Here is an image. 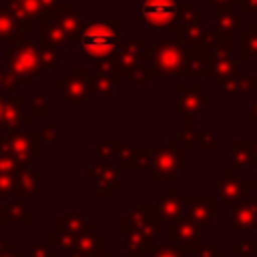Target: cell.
Listing matches in <instances>:
<instances>
[{
    "label": "cell",
    "instance_id": "obj_27",
    "mask_svg": "<svg viewBox=\"0 0 257 257\" xmlns=\"http://www.w3.org/2000/svg\"><path fill=\"white\" fill-rule=\"evenodd\" d=\"M147 251H149V257H185V253L169 241L167 243H153Z\"/></svg>",
    "mask_w": 257,
    "mask_h": 257
},
{
    "label": "cell",
    "instance_id": "obj_4",
    "mask_svg": "<svg viewBox=\"0 0 257 257\" xmlns=\"http://www.w3.org/2000/svg\"><path fill=\"white\" fill-rule=\"evenodd\" d=\"M169 243H173L177 249L185 251H197L203 243V227L191 217H183L177 223L169 225Z\"/></svg>",
    "mask_w": 257,
    "mask_h": 257
},
{
    "label": "cell",
    "instance_id": "obj_43",
    "mask_svg": "<svg viewBox=\"0 0 257 257\" xmlns=\"http://www.w3.org/2000/svg\"><path fill=\"white\" fill-rule=\"evenodd\" d=\"M253 169H255V179H253V183H257V163L253 165Z\"/></svg>",
    "mask_w": 257,
    "mask_h": 257
},
{
    "label": "cell",
    "instance_id": "obj_45",
    "mask_svg": "<svg viewBox=\"0 0 257 257\" xmlns=\"http://www.w3.org/2000/svg\"><path fill=\"white\" fill-rule=\"evenodd\" d=\"M253 153H255V157H257V143L253 145Z\"/></svg>",
    "mask_w": 257,
    "mask_h": 257
},
{
    "label": "cell",
    "instance_id": "obj_20",
    "mask_svg": "<svg viewBox=\"0 0 257 257\" xmlns=\"http://www.w3.org/2000/svg\"><path fill=\"white\" fill-rule=\"evenodd\" d=\"M20 20L12 14V12H4L0 10V40H6V38H18L20 34Z\"/></svg>",
    "mask_w": 257,
    "mask_h": 257
},
{
    "label": "cell",
    "instance_id": "obj_21",
    "mask_svg": "<svg viewBox=\"0 0 257 257\" xmlns=\"http://www.w3.org/2000/svg\"><path fill=\"white\" fill-rule=\"evenodd\" d=\"M116 66H118V70L124 72V74H128L133 68L139 66V42H137V44H128V46L120 52V56L116 58Z\"/></svg>",
    "mask_w": 257,
    "mask_h": 257
},
{
    "label": "cell",
    "instance_id": "obj_16",
    "mask_svg": "<svg viewBox=\"0 0 257 257\" xmlns=\"http://www.w3.org/2000/svg\"><path fill=\"white\" fill-rule=\"evenodd\" d=\"M179 108L187 114L201 112L203 110V88H181L179 90Z\"/></svg>",
    "mask_w": 257,
    "mask_h": 257
},
{
    "label": "cell",
    "instance_id": "obj_22",
    "mask_svg": "<svg viewBox=\"0 0 257 257\" xmlns=\"http://www.w3.org/2000/svg\"><path fill=\"white\" fill-rule=\"evenodd\" d=\"M18 185L22 195H34L40 187V175L30 169H20L18 171Z\"/></svg>",
    "mask_w": 257,
    "mask_h": 257
},
{
    "label": "cell",
    "instance_id": "obj_11",
    "mask_svg": "<svg viewBox=\"0 0 257 257\" xmlns=\"http://www.w3.org/2000/svg\"><path fill=\"white\" fill-rule=\"evenodd\" d=\"M2 151H6L10 157H14L20 165H28L36 157L34 137H30V135H12L2 145Z\"/></svg>",
    "mask_w": 257,
    "mask_h": 257
},
{
    "label": "cell",
    "instance_id": "obj_41",
    "mask_svg": "<svg viewBox=\"0 0 257 257\" xmlns=\"http://www.w3.org/2000/svg\"><path fill=\"white\" fill-rule=\"evenodd\" d=\"M223 6H229V4H233V2H239V0H219Z\"/></svg>",
    "mask_w": 257,
    "mask_h": 257
},
{
    "label": "cell",
    "instance_id": "obj_25",
    "mask_svg": "<svg viewBox=\"0 0 257 257\" xmlns=\"http://www.w3.org/2000/svg\"><path fill=\"white\" fill-rule=\"evenodd\" d=\"M215 68H217V74H215V84L219 82V84H227L229 80H233V76L237 74V62L235 60H229L227 56L223 58V60H217V64H215Z\"/></svg>",
    "mask_w": 257,
    "mask_h": 257
},
{
    "label": "cell",
    "instance_id": "obj_8",
    "mask_svg": "<svg viewBox=\"0 0 257 257\" xmlns=\"http://www.w3.org/2000/svg\"><path fill=\"white\" fill-rule=\"evenodd\" d=\"M183 153L177 151L175 145H165L161 147L159 155H153V161L149 163V171H151V177H175L177 169L181 167V161H183Z\"/></svg>",
    "mask_w": 257,
    "mask_h": 257
},
{
    "label": "cell",
    "instance_id": "obj_35",
    "mask_svg": "<svg viewBox=\"0 0 257 257\" xmlns=\"http://www.w3.org/2000/svg\"><path fill=\"white\" fill-rule=\"evenodd\" d=\"M195 255H197V257H223L221 251H217L213 245H207V243H203V245L195 251Z\"/></svg>",
    "mask_w": 257,
    "mask_h": 257
},
{
    "label": "cell",
    "instance_id": "obj_32",
    "mask_svg": "<svg viewBox=\"0 0 257 257\" xmlns=\"http://www.w3.org/2000/svg\"><path fill=\"white\" fill-rule=\"evenodd\" d=\"M28 257H58V251L50 247V241H46V243H34Z\"/></svg>",
    "mask_w": 257,
    "mask_h": 257
},
{
    "label": "cell",
    "instance_id": "obj_15",
    "mask_svg": "<svg viewBox=\"0 0 257 257\" xmlns=\"http://www.w3.org/2000/svg\"><path fill=\"white\" fill-rule=\"evenodd\" d=\"M185 207L189 209V217L195 219L197 223H201V225L213 223V197H205V199L187 197Z\"/></svg>",
    "mask_w": 257,
    "mask_h": 257
},
{
    "label": "cell",
    "instance_id": "obj_42",
    "mask_svg": "<svg viewBox=\"0 0 257 257\" xmlns=\"http://www.w3.org/2000/svg\"><path fill=\"white\" fill-rule=\"evenodd\" d=\"M100 257H114V255H112L110 251H102V253H100Z\"/></svg>",
    "mask_w": 257,
    "mask_h": 257
},
{
    "label": "cell",
    "instance_id": "obj_10",
    "mask_svg": "<svg viewBox=\"0 0 257 257\" xmlns=\"http://www.w3.org/2000/svg\"><path fill=\"white\" fill-rule=\"evenodd\" d=\"M84 221L78 215H60L58 217V231L54 235H50V241H56L58 247L66 253L74 247L80 231H82Z\"/></svg>",
    "mask_w": 257,
    "mask_h": 257
},
{
    "label": "cell",
    "instance_id": "obj_5",
    "mask_svg": "<svg viewBox=\"0 0 257 257\" xmlns=\"http://www.w3.org/2000/svg\"><path fill=\"white\" fill-rule=\"evenodd\" d=\"M153 52V64H155V74H179L185 70V52L177 42L169 44H151Z\"/></svg>",
    "mask_w": 257,
    "mask_h": 257
},
{
    "label": "cell",
    "instance_id": "obj_18",
    "mask_svg": "<svg viewBox=\"0 0 257 257\" xmlns=\"http://www.w3.org/2000/svg\"><path fill=\"white\" fill-rule=\"evenodd\" d=\"M2 223H20V225H28L30 223V213H28V207L20 201V199H14L6 209H4V217H2Z\"/></svg>",
    "mask_w": 257,
    "mask_h": 257
},
{
    "label": "cell",
    "instance_id": "obj_23",
    "mask_svg": "<svg viewBox=\"0 0 257 257\" xmlns=\"http://www.w3.org/2000/svg\"><path fill=\"white\" fill-rule=\"evenodd\" d=\"M233 153V165L235 167H247V165H255V153H253V145L247 143H237L231 149Z\"/></svg>",
    "mask_w": 257,
    "mask_h": 257
},
{
    "label": "cell",
    "instance_id": "obj_19",
    "mask_svg": "<svg viewBox=\"0 0 257 257\" xmlns=\"http://www.w3.org/2000/svg\"><path fill=\"white\" fill-rule=\"evenodd\" d=\"M44 30V40L50 42V46H64L68 42V36L64 32V28L60 26L58 20H48L42 24Z\"/></svg>",
    "mask_w": 257,
    "mask_h": 257
},
{
    "label": "cell",
    "instance_id": "obj_39",
    "mask_svg": "<svg viewBox=\"0 0 257 257\" xmlns=\"http://www.w3.org/2000/svg\"><path fill=\"white\" fill-rule=\"evenodd\" d=\"M243 12H257V0H247L243 4Z\"/></svg>",
    "mask_w": 257,
    "mask_h": 257
},
{
    "label": "cell",
    "instance_id": "obj_31",
    "mask_svg": "<svg viewBox=\"0 0 257 257\" xmlns=\"http://www.w3.org/2000/svg\"><path fill=\"white\" fill-rule=\"evenodd\" d=\"M243 56H257V24L243 36Z\"/></svg>",
    "mask_w": 257,
    "mask_h": 257
},
{
    "label": "cell",
    "instance_id": "obj_40",
    "mask_svg": "<svg viewBox=\"0 0 257 257\" xmlns=\"http://www.w3.org/2000/svg\"><path fill=\"white\" fill-rule=\"evenodd\" d=\"M251 114H253V118L257 120V98H255L253 104H251Z\"/></svg>",
    "mask_w": 257,
    "mask_h": 257
},
{
    "label": "cell",
    "instance_id": "obj_36",
    "mask_svg": "<svg viewBox=\"0 0 257 257\" xmlns=\"http://www.w3.org/2000/svg\"><path fill=\"white\" fill-rule=\"evenodd\" d=\"M92 84H94V92H110V88H112V82H110V78L108 76H98L96 80H92Z\"/></svg>",
    "mask_w": 257,
    "mask_h": 257
},
{
    "label": "cell",
    "instance_id": "obj_12",
    "mask_svg": "<svg viewBox=\"0 0 257 257\" xmlns=\"http://www.w3.org/2000/svg\"><path fill=\"white\" fill-rule=\"evenodd\" d=\"M231 229L235 231H255L257 229V201L245 199L233 205Z\"/></svg>",
    "mask_w": 257,
    "mask_h": 257
},
{
    "label": "cell",
    "instance_id": "obj_37",
    "mask_svg": "<svg viewBox=\"0 0 257 257\" xmlns=\"http://www.w3.org/2000/svg\"><path fill=\"white\" fill-rule=\"evenodd\" d=\"M0 257H20L16 251H14V245L0 239Z\"/></svg>",
    "mask_w": 257,
    "mask_h": 257
},
{
    "label": "cell",
    "instance_id": "obj_26",
    "mask_svg": "<svg viewBox=\"0 0 257 257\" xmlns=\"http://www.w3.org/2000/svg\"><path fill=\"white\" fill-rule=\"evenodd\" d=\"M60 26L64 28L66 36H76L80 30H82V18L76 14V10H68V12H62L60 18H58Z\"/></svg>",
    "mask_w": 257,
    "mask_h": 257
},
{
    "label": "cell",
    "instance_id": "obj_17",
    "mask_svg": "<svg viewBox=\"0 0 257 257\" xmlns=\"http://www.w3.org/2000/svg\"><path fill=\"white\" fill-rule=\"evenodd\" d=\"M60 88H62L66 100H68V102H74V104L82 102L84 96H86V90H88L84 78H80V80H76V78H62Z\"/></svg>",
    "mask_w": 257,
    "mask_h": 257
},
{
    "label": "cell",
    "instance_id": "obj_34",
    "mask_svg": "<svg viewBox=\"0 0 257 257\" xmlns=\"http://www.w3.org/2000/svg\"><path fill=\"white\" fill-rule=\"evenodd\" d=\"M231 249L233 251H237L239 255H243V257H249L251 253H255L257 251V243H233L231 245Z\"/></svg>",
    "mask_w": 257,
    "mask_h": 257
},
{
    "label": "cell",
    "instance_id": "obj_30",
    "mask_svg": "<svg viewBox=\"0 0 257 257\" xmlns=\"http://www.w3.org/2000/svg\"><path fill=\"white\" fill-rule=\"evenodd\" d=\"M38 54H40V68L44 66V68H52V66H56V60H58V56H56V52H54V48L52 46H38Z\"/></svg>",
    "mask_w": 257,
    "mask_h": 257
},
{
    "label": "cell",
    "instance_id": "obj_28",
    "mask_svg": "<svg viewBox=\"0 0 257 257\" xmlns=\"http://www.w3.org/2000/svg\"><path fill=\"white\" fill-rule=\"evenodd\" d=\"M18 110H20V100H18L16 96H10V98L4 102V106H2V120H4L6 124H12L14 120L20 118Z\"/></svg>",
    "mask_w": 257,
    "mask_h": 257
},
{
    "label": "cell",
    "instance_id": "obj_1",
    "mask_svg": "<svg viewBox=\"0 0 257 257\" xmlns=\"http://www.w3.org/2000/svg\"><path fill=\"white\" fill-rule=\"evenodd\" d=\"M159 209L157 207H135L131 213L122 217V233H124V249L131 253V257H141L143 251H147L157 235H159Z\"/></svg>",
    "mask_w": 257,
    "mask_h": 257
},
{
    "label": "cell",
    "instance_id": "obj_2",
    "mask_svg": "<svg viewBox=\"0 0 257 257\" xmlns=\"http://www.w3.org/2000/svg\"><path fill=\"white\" fill-rule=\"evenodd\" d=\"M120 42V26L118 24H92L82 30L80 48L84 54L92 58L112 56Z\"/></svg>",
    "mask_w": 257,
    "mask_h": 257
},
{
    "label": "cell",
    "instance_id": "obj_24",
    "mask_svg": "<svg viewBox=\"0 0 257 257\" xmlns=\"http://www.w3.org/2000/svg\"><path fill=\"white\" fill-rule=\"evenodd\" d=\"M215 24H217L219 32L229 34V32H233L237 28V18H235V14H231L229 6H219L215 10Z\"/></svg>",
    "mask_w": 257,
    "mask_h": 257
},
{
    "label": "cell",
    "instance_id": "obj_29",
    "mask_svg": "<svg viewBox=\"0 0 257 257\" xmlns=\"http://www.w3.org/2000/svg\"><path fill=\"white\" fill-rule=\"evenodd\" d=\"M20 169H22L20 163L14 157H10L6 151L0 149V175H16Z\"/></svg>",
    "mask_w": 257,
    "mask_h": 257
},
{
    "label": "cell",
    "instance_id": "obj_13",
    "mask_svg": "<svg viewBox=\"0 0 257 257\" xmlns=\"http://www.w3.org/2000/svg\"><path fill=\"white\" fill-rule=\"evenodd\" d=\"M90 175L96 179V195H112V191L116 189V187H120V175H118V171L112 167V165H108V163H98L92 171H90Z\"/></svg>",
    "mask_w": 257,
    "mask_h": 257
},
{
    "label": "cell",
    "instance_id": "obj_33",
    "mask_svg": "<svg viewBox=\"0 0 257 257\" xmlns=\"http://www.w3.org/2000/svg\"><path fill=\"white\" fill-rule=\"evenodd\" d=\"M30 108H32V112L46 114L48 112V98L46 96H34L32 102H30Z\"/></svg>",
    "mask_w": 257,
    "mask_h": 257
},
{
    "label": "cell",
    "instance_id": "obj_9",
    "mask_svg": "<svg viewBox=\"0 0 257 257\" xmlns=\"http://www.w3.org/2000/svg\"><path fill=\"white\" fill-rule=\"evenodd\" d=\"M251 185H253V181H247V179H233V177L229 175V171H225L221 179H215L217 195H219L227 205H237V203L245 201L247 195H249Z\"/></svg>",
    "mask_w": 257,
    "mask_h": 257
},
{
    "label": "cell",
    "instance_id": "obj_44",
    "mask_svg": "<svg viewBox=\"0 0 257 257\" xmlns=\"http://www.w3.org/2000/svg\"><path fill=\"white\" fill-rule=\"evenodd\" d=\"M2 106H4V104H2V100H0V122H2Z\"/></svg>",
    "mask_w": 257,
    "mask_h": 257
},
{
    "label": "cell",
    "instance_id": "obj_46",
    "mask_svg": "<svg viewBox=\"0 0 257 257\" xmlns=\"http://www.w3.org/2000/svg\"><path fill=\"white\" fill-rule=\"evenodd\" d=\"M0 225H2V219H0ZM0 239H2V233H0Z\"/></svg>",
    "mask_w": 257,
    "mask_h": 257
},
{
    "label": "cell",
    "instance_id": "obj_6",
    "mask_svg": "<svg viewBox=\"0 0 257 257\" xmlns=\"http://www.w3.org/2000/svg\"><path fill=\"white\" fill-rule=\"evenodd\" d=\"M179 6L175 0H143L141 4V18L147 26L165 30L177 18Z\"/></svg>",
    "mask_w": 257,
    "mask_h": 257
},
{
    "label": "cell",
    "instance_id": "obj_14",
    "mask_svg": "<svg viewBox=\"0 0 257 257\" xmlns=\"http://www.w3.org/2000/svg\"><path fill=\"white\" fill-rule=\"evenodd\" d=\"M157 209H159V217L165 219L169 225L177 223L179 219L185 217V199L177 195V189H169V195L161 199Z\"/></svg>",
    "mask_w": 257,
    "mask_h": 257
},
{
    "label": "cell",
    "instance_id": "obj_7",
    "mask_svg": "<svg viewBox=\"0 0 257 257\" xmlns=\"http://www.w3.org/2000/svg\"><path fill=\"white\" fill-rule=\"evenodd\" d=\"M102 235L94 229L92 223L82 225V231L70 251H66V257H100L102 253Z\"/></svg>",
    "mask_w": 257,
    "mask_h": 257
},
{
    "label": "cell",
    "instance_id": "obj_38",
    "mask_svg": "<svg viewBox=\"0 0 257 257\" xmlns=\"http://www.w3.org/2000/svg\"><path fill=\"white\" fill-rule=\"evenodd\" d=\"M56 126H44V141H56Z\"/></svg>",
    "mask_w": 257,
    "mask_h": 257
},
{
    "label": "cell",
    "instance_id": "obj_3",
    "mask_svg": "<svg viewBox=\"0 0 257 257\" xmlns=\"http://www.w3.org/2000/svg\"><path fill=\"white\" fill-rule=\"evenodd\" d=\"M4 62H6V70L10 74L12 80L24 82L28 84V78L34 76L40 70V54H38V46L36 44H20L14 46L10 50H6L4 54Z\"/></svg>",
    "mask_w": 257,
    "mask_h": 257
}]
</instances>
